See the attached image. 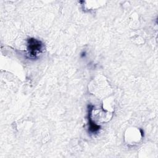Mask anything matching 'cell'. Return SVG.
Segmentation results:
<instances>
[{
    "label": "cell",
    "mask_w": 158,
    "mask_h": 158,
    "mask_svg": "<svg viewBox=\"0 0 158 158\" xmlns=\"http://www.w3.org/2000/svg\"><path fill=\"white\" fill-rule=\"evenodd\" d=\"M44 48L43 43L34 38L27 40V51L30 58H36L42 52Z\"/></svg>",
    "instance_id": "1"
},
{
    "label": "cell",
    "mask_w": 158,
    "mask_h": 158,
    "mask_svg": "<svg viewBox=\"0 0 158 158\" xmlns=\"http://www.w3.org/2000/svg\"><path fill=\"white\" fill-rule=\"evenodd\" d=\"M94 109V106L91 104L88 106V131L94 133L99 131L100 126L97 125L91 118V113Z\"/></svg>",
    "instance_id": "2"
},
{
    "label": "cell",
    "mask_w": 158,
    "mask_h": 158,
    "mask_svg": "<svg viewBox=\"0 0 158 158\" xmlns=\"http://www.w3.org/2000/svg\"><path fill=\"white\" fill-rule=\"evenodd\" d=\"M85 54H86V52H83L81 53V57H85V55H86Z\"/></svg>",
    "instance_id": "3"
}]
</instances>
